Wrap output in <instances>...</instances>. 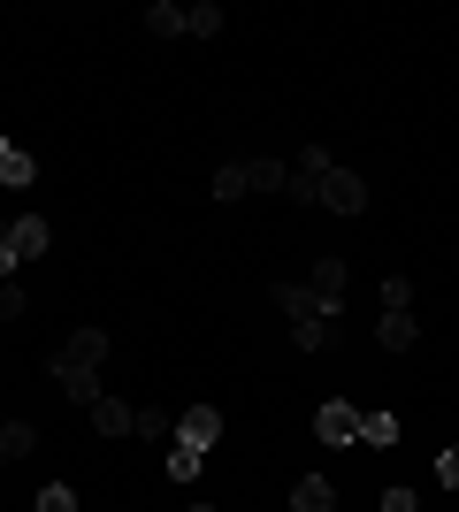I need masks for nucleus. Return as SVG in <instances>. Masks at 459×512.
<instances>
[{
	"label": "nucleus",
	"instance_id": "13",
	"mask_svg": "<svg viewBox=\"0 0 459 512\" xmlns=\"http://www.w3.org/2000/svg\"><path fill=\"white\" fill-rule=\"evenodd\" d=\"M222 23H230V16H222V0H199V8H184V39H215Z\"/></svg>",
	"mask_w": 459,
	"mask_h": 512
},
{
	"label": "nucleus",
	"instance_id": "25",
	"mask_svg": "<svg viewBox=\"0 0 459 512\" xmlns=\"http://www.w3.org/2000/svg\"><path fill=\"white\" fill-rule=\"evenodd\" d=\"M0 428H8V413H0ZM0 467H8V451H0Z\"/></svg>",
	"mask_w": 459,
	"mask_h": 512
},
{
	"label": "nucleus",
	"instance_id": "17",
	"mask_svg": "<svg viewBox=\"0 0 459 512\" xmlns=\"http://www.w3.org/2000/svg\"><path fill=\"white\" fill-rule=\"evenodd\" d=\"M199 467H207V459H199V451L169 444V482H199Z\"/></svg>",
	"mask_w": 459,
	"mask_h": 512
},
{
	"label": "nucleus",
	"instance_id": "2",
	"mask_svg": "<svg viewBox=\"0 0 459 512\" xmlns=\"http://www.w3.org/2000/svg\"><path fill=\"white\" fill-rule=\"evenodd\" d=\"M100 367H108V329H69L62 344H54V360H46V375H54V383L69 390V398H77V406H100V398H108V390H100Z\"/></svg>",
	"mask_w": 459,
	"mask_h": 512
},
{
	"label": "nucleus",
	"instance_id": "12",
	"mask_svg": "<svg viewBox=\"0 0 459 512\" xmlns=\"http://www.w3.org/2000/svg\"><path fill=\"white\" fill-rule=\"evenodd\" d=\"M31 176H39V161H31V153H16V146H0V192H23V184H31Z\"/></svg>",
	"mask_w": 459,
	"mask_h": 512
},
{
	"label": "nucleus",
	"instance_id": "20",
	"mask_svg": "<svg viewBox=\"0 0 459 512\" xmlns=\"http://www.w3.org/2000/svg\"><path fill=\"white\" fill-rule=\"evenodd\" d=\"M383 306H414V283H406V276H383Z\"/></svg>",
	"mask_w": 459,
	"mask_h": 512
},
{
	"label": "nucleus",
	"instance_id": "1",
	"mask_svg": "<svg viewBox=\"0 0 459 512\" xmlns=\"http://www.w3.org/2000/svg\"><path fill=\"white\" fill-rule=\"evenodd\" d=\"M299 207H322V214H360L368 207V184L337 161L329 146H299L291 153V184H284Z\"/></svg>",
	"mask_w": 459,
	"mask_h": 512
},
{
	"label": "nucleus",
	"instance_id": "7",
	"mask_svg": "<svg viewBox=\"0 0 459 512\" xmlns=\"http://www.w3.org/2000/svg\"><path fill=\"white\" fill-rule=\"evenodd\" d=\"M215 436H222V413H215V406H184V421H176V444L207 459V451H215Z\"/></svg>",
	"mask_w": 459,
	"mask_h": 512
},
{
	"label": "nucleus",
	"instance_id": "24",
	"mask_svg": "<svg viewBox=\"0 0 459 512\" xmlns=\"http://www.w3.org/2000/svg\"><path fill=\"white\" fill-rule=\"evenodd\" d=\"M0 283H16V253L8 245H0Z\"/></svg>",
	"mask_w": 459,
	"mask_h": 512
},
{
	"label": "nucleus",
	"instance_id": "22",
	"mask_svg": "<svg viewBox=\"0 0 459 512\" xmlns=\"http://www.w3.org/2000/svg\"><path fill=\"white\" fill-rule=\"evenodd\" d=\"M437 482H444V490H459V444H452V451L437 459Z\"/></svg>",
	"mask_w": 459,
	"mask_h": 512
},
{
	"label": "nucleus",
	"instance_id": "21",
	"mask_svg": "<svg viewBox=\"0 0 459 512\" xmlns=\"http://www.w3.org/2000/svg\"><path fill=\"white\" fill-rule=\"evenodd\" d=\"M23 314V283H0V321H16Z\"/></svg>",
	"mask_w": 459,
	"mask_h": 512
},
{
	"label": "nucleus",
	"instance_id": "4",
	"mask_svg": "<svg viewBox=\"0 0 459 512\" xmlns=\"http://www.w3.org/2000/svg\"><path fill=\"white\" fill-rule=\"evenodd\" d=\"M276 306L291 314V337H299V352H322L329 337H337V314H329L306 283H276Z\"/></svg>",
	"mask_w": 459,
	"mask_h": 512
},
{
	"label": "nucleus",
	"instance_id": "14",
	"mask_svg": "<svg viewBox=\"0 0 459 512\" xmlns=\"http://www.w3.org/2000/svg\"><path fill=\"white\" fill-rule=\"evenodd\" d=\"M360 444H398V413H360Z\"/></svg>",
	"mask_w": 459,
	"mask_h": 512
},
{
	"label": "nucleus",
	"instance_id": "18",
	"mask_svg": "<svg viewBox=\"0 0 459 512\" xmlns=\"http://www.w3.org/2000/svg\"><path fill=\"white\" fill-rule=\"evenodd\" d=\"M39 512H77V490H69V482H46V490H39Z\"/></svg>",
	"mask_w": 459,
	"mask_h": 512
},
{
	"label": "nucleus",
	"instance_id": "19",
	"mask_svg": "<svg viewBox=\"0 0 459 512\" xmlns=\"http://www.w3.org/2000/svg\"><path fill=\"white\" fill-rule=\"evenodd\" d=\"M131 436H169V413H161V406H138V421H131Z\"/></svg>",
	"mask_w": 459,
	"mask_h": 512
},
{
	"label": "nucleus",
	"instance_id": "23",
	"mask_svg": "<svg viewBox=\"0 0 459 512\" xmlns=\"http://www.w3.org/2000/svg\"><path fill=\"white\" fill-rule=\"evenodd\" d=\"M375 512H421V505H414V490H383V505H375Z\"/></svg>",
	"mask_w": 459,
	"mask_h": 512
},
{
	"label": "nucleus",
	"instance_id": "3",
	"mask_svg": "<svg viewBox=\"0 0 459 512\" xmlns=\"http://www.w3.org/2000/svg\"><path fill=\"white\" fill-rule=\"evenodd\" d=\"M291 184V161H276V153H253V161H222L215 169V199L230 207V199L245 192H284Z\"/></svg>",
	"mask_w": 459,
	"mask_h": 512
},
{
	"label": "nucleus",
	"instance_id": "6",
	"mask_svg": "<svg viewBox=\"0 0 459 512\" xmlns=\"http://www.w3.org/2000/svg\"><path fill=\"white\" fill-rule=\"evenodd\" d=\"M314 436H322V444H360V406H352V398H329V406L314 413Z\"/></svg>",
	"mask_w": 459,
	"mask_h": 512
},
{
	"label": "nucleus",
	"instance_id": "5",
	"mask_svg": "<svg viewBox=\"0 0 459 512\" xmlns=\"http://www.w3.org/2000/svg\"><path fill=\"white\" fill-rule=\"evenodd\" d=\"M46 237H54V230H46V214L16 207V214H8V230H0V245H8V253H16V268H23V260L46 253Z\"/></svg>",
	"mask_w": 459,
	"mask_h": 512
},
{
	"label": "nucleus",
	"instance_id": "11",
	"mask_svg": "<svg viewBox=\"0 0 459 512\" xmlns=\"http://www.w3.org/2000/svg\"><path fill=\"white\" fill-rule=\"evenodd\" d=\"M337 505V490H329V474H306L299 490H291V512H329Z\"/></svg>",
	"mask_w": 459,
	"mask_h": 512
},
{
	"label": "nucleus",
	"instance_id": "15",
	"mask_svg": "<svg viewBox=\"0 0 459 512\" xmlns=\"http://www.w3.org/2000/svg\"><path fill=\"white\" fill-rule=\"evenodd\" d=\"M146 23L161 31V39H184V8H176V0H153V8H146Z\"/></svg>",
	"mask_w": 459,
	"mask_h": 512
},
{
	"label": "nucleus",
	"instance_id": "8",
	"mask_svg": "<svg viewBox=\"0 0 459 512\" xmlns=\"http://www.w3.org/2000/svg\"><path fill=\"white\" fill-rule=\"evenodd\" d=\"M306 291H314V299L329 306V314H337V306H345V260H314V268H306Z\"/></svg>",
	"mask_w": 459,
	"mask_h": 512
},
{
	"label": "nucleus",
	"instance_id": "10",
	"mask_svg": "<svg viewBox=\"0 0 459 512\" xmlns=\"http://www.w3.org/2000/svg\"><path fill=\"white\" fill-rule=\"evenodd\" d=\"M131 421H138V406H123V398H100V406H92V428H100V436H131Z\"/></svg>",
	"mask_w": 459,
	"mask_h": 512
},
{
	"label": "nucleus",
	"instance_id": "16",
	"mask_svg": "<svg viewBox=\"0 0 459 512\" xmlns=\"http://www.w3.org/2000/svg\"><path fill=\"white\" fill-rule=\"evenodd\" d=\"M31 444H39V428H31V421H8V428H0V451H8V459H23Z\"/></svg>",
	"mask_w": 459,
	"mask_h": 512
},
{
	"label": "nucleus",
	"instance_id": "26",
	"mask_svg": "<svg viewBox=\"0 0 459 512\" xmlns=\"http://www.w3.org/2000/svg\"><path fill=\"white\" fill-rule=\"evenodd\" d=\"M192 512H215V505H192Z\"/></svg>",
	"mask_w": 459,
	"mask_h": 512
},
{
	"label": "nucleus",
	"instance_id": "27",
	"mask_svg": "<svg viewBox=\"0 0 459 512\" xmlns=\"http://www.w3.org/2000/svg\"><path fill=\"white\" fill-rule=\"evenodd\" d=\"M0 146H8V138H0Z\"/></svg>",
	"mask_w": 459,
	"mask_h": 512
},
{
	"label": "nucleus",
	"instance_id": "9",
	"mask_svg": "<svg viewBox=\"0 0 459 512\" xmlns=\"http://www.w3.org/2000/svg\"><path fill=\"white\" fill-rule=\"evenodd\" d=\"M414 306H383V321H375V344H383V352H414Z\"/></svg>",
	"mask_w": 459,
	"mask_h": 512
}]
</instances>
